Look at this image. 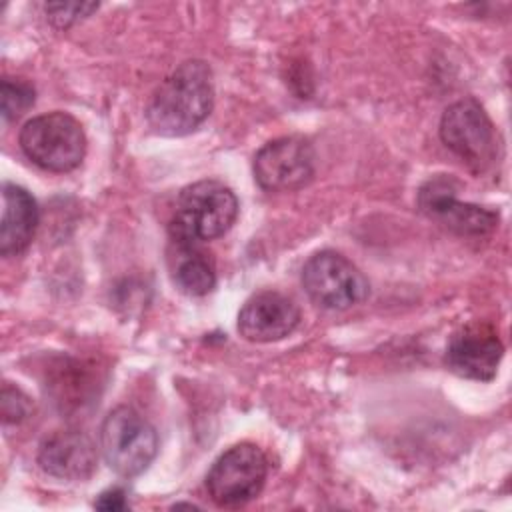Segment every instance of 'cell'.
Segmentation results:
<instances>
[{
	"label": "cell",
	"instance_id": "cell-1",
	"mask_svg": "<svg viewBox=\"0 0 512 512\" xmlns=\"http://www.w3.org/2000/svg\"><path fill=\"white\" fill-rule=\"evenodd\" d=\"M212 72L202 60L182 62L152 94L146 120L162 136H186L210 114Z\"/></svg>",
	"mask_w": 512,
	"mask_h": 512
},
{
	"label": "cell",
	"instance_id": "cell-2",
	"mask_svg": "<svg viewBox=\"0 0 512 512\" xmlns=\"http://www.w3.org/2000/svg\"><path fill=\"white\" fill-rule=\"evenodd\" d=\"M236 218V194L218 180H200L178 194L168 234L176 244H202L226 234Z\"/></svg>",
	"mask_w": 512,
	"mask_h": 512
},
{
	"label": "cell",
	"instance_id": "cell-3",
	"mask_svg": "<svg viewBox=\"0 0 512 512\" xmlns=\"http://www.w3.org/2000/svg\"><path fill=\"white\" fill-rule=\"evenodd\" d=\"M22 152L40 168L70 172L80 166L86 154V136L80 122L66 112L34 116L20 130Z\"/></svg>",
	"mask_w": 512,
	"mask_h": 512
},
{
	"label": "cell",
	"instance_id": "cell-4",
	"mask_svg": "<svg viewBox=\"0 0 512 512\" xmlns=\"http://www.w3.org/2000/svg\"><path fill=\"white\" fill-rule=\"evenodd\" d=\"M100 450L118 476L134 478L156 458L158 434L134 408L118 406L100 426Z\"/></svg>",
	"mask_w": 512,
	"mask_h": 512
},
{
	"label": "cell",
	"instance_id": "cell-5",
	"mask_svg": "<svg viewBox=\"0 0 512 512\" xmlns=\"http://www.w3.org/2000/svg\"><path fill=\"white\" fill-rule=\"evenodd\" d=\"M302 286L308 298L326 310H348L370 294V284L358 266L334 250H322L306 260Z\"/></svg>",
	"mask_w": 512,
	"mask_h": 512
},
{
	"label": "cell",
	"instance_id": "cell-6",
	"mask_svg": "<svg viewBox=\"0 0 512 512\" xmlns=\"http://www.w3.org/2000/svg\"><path fill=\"white\" fill-rule=\"evenodd\" d=\"M268 460L250 442H240L216 458L206 474L210 498L222 508H238L254 500L264 488Z\"/></svg>",
	"mask_w": 512,
	"mask_h": 512
},
{
	"label": "cell",
	"instance_id": "cell-7",
	"mask_svg": "<svg viewBox=\"0 0 512 512\" xmlns=\"http://www.w3.org/2000/svg\"><path fill=\"white\" fill-rule=\"evenodd\" d=\"M440 138L474 172H484L496 158V130L474 98L450 104L440 120Z\"/></svg>",
	"mask_w": 512,
	"mask_h": 512
},
{
	"label": "cell",
	"instance_id": "cell-8",
	"mask_svg": "<svg viewBox=\"0 0 512 512\" xmlns=\"http://www.w3.org/2000/svg\"><path fill=\"white\" fill-rule=\"evenodd\" d=\"M458 184L446 174H438L424 182L418 190V208L430 220L460 236H484L498 226V214L456 196Z\"/></svg>",
	"mask_w": 512,
	"mask_h": 512
},
{
	"label": "cell",
	"instance_id": "cell-9",
	"mask_svg": "<svg viewBox=\"0 0 512 512\" xmlns=\"http://www.w3.org/2000/svg\"><path fill=\"white\" fill-rule=\"evenodd\" d=\"M316 154L300 136H282L264 144L254 156V178L268 192H292L314 178Z\"/></svg>",
	"mask_w": 512,
	"mask_h": 512
},
{
	"label": "cell",
	"instance_id": "cell-10",
	"mask_svg": "<svg viewBox=\"0 0 512 512\" xmlns=\"http://www.w3.org/2000/svg\"><path fill=\"white\" fill-rule=\"evenodd\" d=\"M502 354L504 346L496 330L488 324L474 322L450 338L444 362L454 374L462 378L488 382L496 376Z\"/></svg>",
	"mask_w": 512,
	"mask_h": 512
},
{
	"label": "cell",
	"instance_id": "cell-11",
	"mask_svg": "<svg viewBox=\"0 0 512 512\" xmlns=\"http://www.w3.org/2000/svg\"><path fill=\"white\" fill-rule=\"evenodd\" d=\"M298 306L284 294L264 290L250 296L238 312V332L250 342H276L294 332Z\"/></svg>",
	"mask_w": 512,
	"mask_h": 512
},
{
	"label": "cell",
	"instance_id": "cell-12",
	"mask_svg": "<svg viewBox=\"0 0 512 512\" xmlns=\"http://www.w3.org/2000/svg\"><path fill=\"white\" fill-rule=\"evenodd\" d=\"M96 462V446L80 430H58L38 450L40 468L60 480H86L96 470Z\"/></svg>",
	"mask_w": 512,
	"mask_h": 512
},
{
	"label": "cell",
	"instance_id": "cell-13",
	"mask_svg": "<svg viewBox=\"0 0 512 512\" xmlns=\"http://www.w3.org/2000/svg\"><path fill=\"white\" fill-rule=\"evenodd\" d=\"M38 228V206L32 194L16 184L2 186V220H0V254L16 256L24 252Z\"/></svg>",
	"mask_w": 512,
	"mask_h": 512
},
{
	"label": "cell",
	"instance_id": "cell-14",
	"mask_svg": "<svg viewBox=\"0 0 512 512\" xmlns=\"http://www.w3.org/2000/svg\"><path fill=\"white\" fill-rule=\"evenodd\" d=\"M170 270L176 288L188 296H204L216 286V266L200 244L172 242Z\"/></svg>",
	"mask_w": 512,
	"mask_h": 512
},
{
	"label": "cell",
	"instance_id": "cell-15",
	"mask_svg": "<svg viewBox=\"0 0 512 512\" xmlns=\"http://www.w3.org/2000/svg\"><path fill=\"white\" fill-rule=\"evenodd\" d=\"M34 88L24 80H2V118L4 122L20 118L34 104Z\"/></svg>",
	"mask_w": 512,
	"mask_h": 512
},
{
	"label": "cell",
	"instance_id": "cell-16",
	"mask_svg": "<svg viewBox=\"0 0 512 512\" xmlns=\"http://www.w3.org/2000/svg\"><path fill=\"white\" fill-rule=\"evenodd\" d=\"M48 18L58 26L66 28L98 10L96 2H50L44 6Z\"/></svg>",
	"mask_w": 512,
	"mask_h": 512
},
{
	"label": "cell",
	"instance_id": "cell-17",
	"mask_svg": "<svg viewBox=\"0 0 512 512\" xmlns=\"http://www.w3.org/2000/svg\"><path fill=\"white\" fill-rule=\"evenodd\" d=\"M30 414V402L28 398L20 392V390H14V388H4L2 390V416H4V422L10 424V422H22L26 416Z\"/></svg>",
	"mask_w": 512,
	"mask_h": 512
},
{
	"label": "cell",
	"instance_id": "cell-18",
	"mask_svg": "<svg viewBox=\"0 0 512 512\" xmlns=\"http://www.w3.org/2000/svg\"><path fill=\"white\" fill-rule=\"evenodd\" d=\"M94 508L98 510H106V512H116V510H126L130 508L128 500H126V492L122 488H108L104 490L96 502H94Z\"/></svg>",
	"mask_w": 512,
	"mask_h": 512
}]
</instances>
